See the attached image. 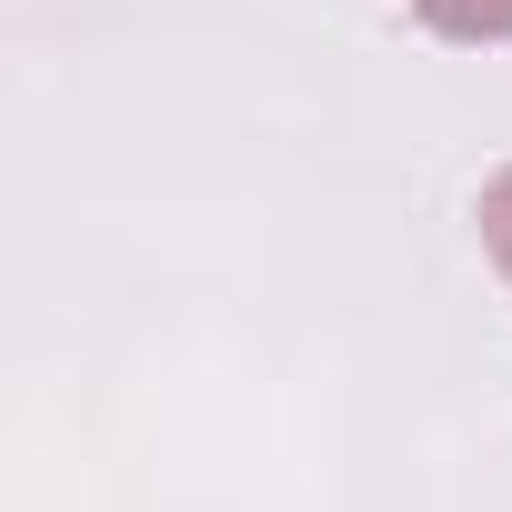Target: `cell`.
Returning <instances> with one entry per match:
<instances>
[{"label": "cell", "instance_id": "obj_2", "mask_svg": "<svg viewBox=\"0 0 512 512\" xmlns=\"http://www.w3.org/2000/svg\"><path fill=\"white\" fill-rule=\"evenodd\" d=\"M472 221H482V251H492V272L512 282V161L482 181V201H472Z\"/></svg>", "mask_w": 512, "mask_h": 512}, {"label": "cell", "instance_id": "obj_1", "mask_svg": "<svg viewBox=\"0 0 512 512\" xmlns=\"http://www.w3.org/2000/svg\"><path fill=\"white\" fill-rule=\"evenodd\" d=\"M412 21L482 51V41H512V0H412Z\"/></svg>", "mask_w": 512, "mask_h": 512}]
</instances>
